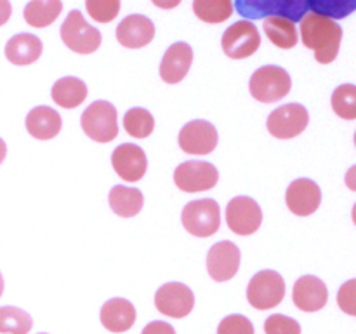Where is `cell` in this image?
<instances>
[{"label": "cell", "instance_id": "6da1fadb", "mask_svg": "<svg viewBox=\"0 0 356 334\" xmlns=\"http://www.w3.org/2000/svg\"><path fill=\"white\" fill-rule=\"evenodd\" d=\"M299 30L302 44L315 52L316 61L329 65L337 58L343 40V28L332 17L312 10L302 16Z\"/></svg>", "mask_w": 356, "mask_h": 334}, {"label": "cell", "instance_id": "7a4b0ae2", "mask_svg": "<svg viewBox=\"0 0 356 334\" xmlns=\"http://www.w3.org/2000/svg\"><path fill=\"white\" fill-rule=\"evenodd\" d=\"M291 87L292 80L287 70L275 65L261 66L259 70H256L249 84L252 97L261 103H275L284 100L291 93Z\"/></svg>", "mask_w": 356, "mask_h": 334}, {"label": "cell", "instance_id": "3957f363", "mask_svg": "<svg viewBox=\"0 0 356 334\" xmlns=\"http://www.w3.org/2000/svg\"><path fill=\"white\" fill-rule=\"evenodd\" d=\"M181 221L186 232L193 237H212L221 226V209L212 198L193 200L184 205Z\"/></svg>", "mask_w": 356, "mask_h": 334}, {"label": "cell", "instance_id": "277c9868", "mask_svg": "<svg viewBox=\"0 0 356 334\" xmlns=\"http://www.w3.org/2000/svg\"><path fill=\"white\" fill-rule=\"evenodd\" d=\"M82 129L92 141L110 143L117 138V108L108 101H94L82 113Z\"/></svg>", "mask_w": 356, "mask_h": 334}, {"label": "cell", "instance_id": "5b68a950", "mask_svg": "<svg viewBox=\"0 0 356 334\" xmlns=\"http://www.w3.org/2000/svg\"><path fill=\"white\" fill-rule=\"evenodd\" d=\"M61 38L68 49L79 54H90L97 51L101 45V33L94 26H90L76 9L70 10L65 23L61 26Z\"/></svg>", "mask_w": 356, "mask_h": 334}, {"label": "cell", "instance_id": "8992f818", "mask_svg": "<svg viewBox=\"0 0 356 334\" xmlns=\"http://www.w3.org/2000/svg\"><path fill=\"white\" fill-rule=\"evenodd\" d=\"M285 296V282L278 271H257L247 287V299L256 310H270L282 303Z\"/></svg>", "mask_w": 356, "mask_h": 334}, {"label": "cell", "instance_id": "52a82bcc", "mask_svg": "<svg viewBox=\"0 0 356 334\" xmlns=\"http://www.w3.org/2000/svg\"><path fill=\"white\" fill-rule=\"evenodd\" d=\"M222 51L232 59H245L256 54L261 45V35L256 24L240 19L226 28L221 38Z\"/></svg>", "mask_w": 356, "mask_h": 334}, {"label": "cell", "instance_id": "ba28073f", "mask_svg": "<svg viewBox=\"0 0 356 334\" xmlns=\"http://www.w3.org/2000/svg\"><path fill=\"white\" fill-rule=\"evenodd\" d=\"M219 181V170L211 162L188 160L174 170V183L181 191L198 193L214 188Z\"/></svg>", "mask_w": 356, "mask_h": 334}, {"label": "cell", "instance_id": "9c48e42d", "mask_svg": "<svg viewBox=\"0 0 356 334\" xmlns=\"http://www.w3.org/2000/svg\"><path fill=\"white\" fill-rule=\"evenodd\" d=\"M226 223L229 230L236 235H252L261 228L263 223V211L259 204L252 197H240L232 198L226 207Z\"/></svg>", "mask_w": 356, "mask_h": 334}, {"label": "cell", "instance_id": "30bf717a", "mask_svg": "<svg viewBox=\"0 0 356 334\" xmlns=\"http://www.w3.org/2000/svg\"><path fill=\"white\" fill-rule=\"evenodd\" d=\"M309 115L302 104L289 103L277 108L268 117V131L277 139H291L308 127Z\"/></svg>", "mask_w": 356, "mask_h": 334}, {"label": "cell", "instance_id": "8fae6325", "mask_svg": "<svg viewBox=\"0 0 356 334\" xmlns=\"http://www.w3.org/2000/svg\"><path fill=\"white\" fill-rule=\"evenodd\" d=\"M155 306L160 313L172 319H183L191 313L195 306V294L188 285L181 282L163 284L155 294Z\"/></svg>", "mask_w": 356, "mask_h": 334}, {"label": "cell", "instance_id": "7c38bea8", "mask_svg": "<svg viewBox=\"0 0 356 334\" xmlns=\"http://www.w3.org/2000/svg\"><path fill=\"white\" fill-rule=\"evenodd\" d=\"M218 131L207 120H191L181 129L179 146L190 155H209L218 146Z\"/></svg>", "mask_w": 356, "mask_h": 334}, {"label": "cell", "instance_id": "4fadbf2b", "mask_svg": "<svg viewBox=\"0 0 356 334\" xmlns=\"http://www.w3.org/2000/svg\"><path fill=\"white\" fill-rule=\"evenodd\" d=\"M111 166L115 173L127 183H136L143 180L148 167V159L145 155V150L132 143H124L117 146L111 155Z\"/></svg>", "mask_w": 356, "mask_h": 334}, {"label": "cell", "instance_id": "5bb4252c", "mask_svg": "<svg viewBox=\"0 0 356 334\" xmlns=\"http://www.w3.org/2000/svg\"><path fill=\"white\" fill-rule=\"evenodd\" d=\"M240 268V249L233 242L222 240L214 244L207 254V271L216 282H226Z\"/></svg>", "mask_w": 356, "mask_h": 334}, {"label": "cell", "instance_id": "9a60e30c", "mask_svg": "<svg viewBox=\"0 0 356 334\" xmlns=\"http://www.w3.org/2000/svg\"><path fill=\"white\" fill-rule=\"evenodd\" d=\"M285 202L296 216H309L322 204V190L313 180L301 177L289 184Z\"/></svg>", "mask_w": 356, "mask_h": 334}, {"label": "cell", "instance_id": "2e32d148", "mask_svg": "<svg viewBox=\"0 0 356 334\" xmlns=\"http://www.w3.org/2000/svg\"><path fill=\"white\" fill-rule=\"evenodd\" d=\"M155 37V24L143 14H131L117 26V40L127 49H141Z\"/></svg>", "mask_w": 356, "mask_h": 334}, {"label": "cell", "instance_id": "e0dca14e", "mask_svg": "<svg viewBox=\"0 0 356 334\" xmlns=\"http://www.w3.org/2000/svg\"><path fill=\"white\" fill-rule=\"evenodd\" d=\"M294 305L302 312H318L329 301V291L323 280L315 275H305L294 284Z\"/></svg>", "mask_w": 356, "mask_h": 334}, {"label": "cell", "instance_id": "ac0fdd59", "mask_svg": "<svg viewBox=\"0 0 356 334\" xmlns=\"http://www.w3.org/2000/svg\"><path fill=\"white\" fill-rule=\"evenodd\" d=\"M193 63V51L186 42H176L170 45L160 61V77L167 84H177L188 75Z\"/></svg>", "mask_w": 356, "mask_h": 334}, {"label": "cell", "instance_id": "d6986e66", "mask_svg": "<svg viewBox=\"0 0 356 334\" xmlns=\"http://www.w3.org/2000/svg\"><path fill=\"white\" fill-rule=\"evenodd\" d=\"M101 324L110 333H125L136 324V308L129 299L113 298L101 308Z\"/></svg>", "mask_w": 356, "mask_h": 334}, {"label": "cell", "instance_id": "ffe728a7", "mask_svg": "<svg viewBox=\"0 0 356 334\" xmlns=\"http://www.w3.org/2000/svg\"><path fill=\"white\" fill-rule=\"evenodd\" d=\"M42 40L33 33H17L6 44V58L17 66L35 63L42 56Z\"/></svg>", "mask_w": 356, "mask_h": 334}, {"label": "cell", "instance_id": "44dd1931", "mask_svg": "<svg viewBox=\"0 0 356 334\" xmlns=\"http://www.w3.org/2000/svg\"><path fill=\"white\" fill-rule=\"evenodd\" d=\"M61 125V115L51 106H37L26 115V131L40 141H47L58 136Z\"/></svg>", "mask_w": 356, "mask_h": 334}, {"label": "cell", "instance_id": "7402d4cb", "mask_svg": "<svg viewBox=\"0 0 356 334\" xmlns=\"http://www.w3.org/2000/svg\"><path fill=\"white\" fill-rule=\"evenodd\" d=\"M263 28L271 44H275L277 47L292 49L298 44V28H296L294 21L289 19V17L280 16V14H271V16L264 17Z\"/></svg>", "mask_w": 356, "mask_h": 334}, {"label": "cell", "instance_id": "603a6c76", "mask_svg": "<svg viewBox=\"0 0 356 334\" xmlns=\"http://www.w3.org/2000/svg\"><path fill=\"white\" fill-rule=\"evenodd\" d=\"M52 100L61 108L80 106L87 97V86L76 77H63L52 86Z\"/></svg>", "mask_w": 356, "mask_h": 334}, {"label": "cell", "instance_id": "cb8c5ba5", "mask_svg": "<svg viewBox=\"0 0 356 334\" xmlns=\"http://www.w3.org/2000/svg\"><path fill=\"white\" fill-rule=\"evenodd\" d=\"M108 202H110L111 211L117 216L132 218V216L139 214V211L143 209V204H145V198H143L141 190H138V188L118 184V186L111 188Z\"/></svg>", "mask_w": 356, "mask_h": 334}, {"label": "cell", "instance_id": "d4e9b609", "mask_svg": "<svg viewBox=\"0 0 356 334\" xmlns=\"http://www.w3.org/2000/svg\"><path fill=\"white\" fill-rule=\"evenodd\" d=\"M63 10L59 0H44V2H28L23 10L24 21L33 28H45L54 23Z\"/></svg>", "mask_w": 356, "mask_h": 334}, {"label": "cell", "instance_id": "484cf974", "mask_svg": "<svg viewBox=\"0 0 356 334\" xmlns=\"http://www.w3.org/2000/svg\"><path fill=\"white\" fill-rule=\"evenodd\" d=\"M33 327L30 313L16 306L0 308V333L2 334H28Z\"/></svg>", "mask_w": 356, "mask_h": 334}, {"label": "cell", "instance_id": "4316f807", "mask_svg": "<svg viewBox=\"0 0 356 334\" xmlns=\"http://www.w3.org/2000/svg\"><path fill=\"white\" fill-rule=\"evenodd\" d=\"M193 13L205 23H222L233 14V3L229 0H197L193 2Z\"/></svg>", "mask_w": 356, "mask_h": 334}, {"label": "cell", "instance_id": "83f0119b", "mask_svg": "<svg viewBox=\"0 0 356 334\" xmlns=\"http://www.w3.org/2000/svg\"><path fill=\"white\" fill-rule=\"evenodd\" d=\"M124 127L132 138L145 139L155 129V118L145 108H131L124 117Z\"/></svg>", "mask_w": 356, "mask_h": 334}, {"label": "cell", "instance_id": "f1b7e54d", "mask_svg": "<svg viewBox=\"0 0 356 334\" xmlns=\"http://www.w3.org/2000/svg\"><path fill=\"white\" fill-rule=\"evenodd\" d=\"M332 110L344 120H356V86L343 84L334 90Z\"/></svg>", "mask_w": 356, "mask_h": 334}, {"label": "cell", "instance_id": "f546056e", "mask_svg": "<svg viewBox=\"0 0 356 334\" xmlns=\"http://www.w3.org/2000/svg\"><path fill=\"white\" fill-rule=\"evenodd\" d=\"M86 9L97 23H110L118 16L120 2L118 0H97V2L89 0V2H86Z\"/></svg>", "mask_w": 356, "mask_h": 334}, {"label": "cell", "instance_id": "4dcf8cb0", "mask_svg": "<svg viewBox=\"0 0 356 334\" xmlns=\"http://www.w3.org/2000/svg\"><path fill=\"white\" fill-rule=\"evenodd\" d=\"M264 333L266 334H301V326L298 320L291 319L282 313L270 315L264 322Z\"/></svg>", "mask_w": 356, "mask_h": 334}, {"label": "cell", "instance_id": "1f68e13d", "mask_svg": "<svg viewBox=\"0 0 356 334\" xmlns=\"http://www.w3.org/2000/svg\"><path fill=\"white\" fill-rule=\"evenodd\" d=\"M218 334H254V326L247 317L233 313L219 322Z\"/></svg>", "mask_w": 356, "mask_h": 334}, {"label": "cell", "instance_id": "d6a6232c", "mask_svg": "<svg viewBox=\"0 0 356 334\" xmlns=\"http://www.w3.org/2000/svg\"><path fill=\"white\" fill-rule=\"evenodd\" d=\"M337 305L348 315L356 317V278L344 282L337 292Z\"/></svg>", "mask_w": 356, "mask_h": 334}, {"label": "cell", "instance_id": "836d02e7", "mask_svg": "<svg viewBox=\"0 0 356 334\" xmlns=\"http://www.w3.org/2000/svg\"><path fill=\"white\" fill-rule=\"evenodd\" d=\"M141 334H176V331L170 324L162 322V320H153L143 329Z\"/></svg>", "mask_w": 356, "mask_h": 334}, {"label": "cell", "instance_id": "e575fe53", "mask_svg": "<svg viewBox=\"0 0 356 334\" xmlns=\"http://www.w3.org/2000/svg\"><path fill=\"white\" fill-rule=\"evenodd\" d=\"M10 14H13V7H10V3L6 2V0H0V26H3V24L9 21Z\"/></svg>", "mask_w": 356, "mask_h": 334}, {"label": "cell", "instance_id": "d590c367", "mask_svg": "<svg viewBox=\"0 0 356 334\" xmlns=\"http://www.w3.org/2000/svg\"><path fill=\"white\" fill-rule=\"evenodd\" d=\"M344 181H346V186L350 188L351 191H356V166L351 167V169H348Z\"/></svg>", "mask_w": 356, "mask_h": 334}, {"label": "cell", "instance_id": "8d00e7d4", "mask_svg": "<svg viewBox=\"0 0 356 334\" xmlns=\"http://www.w3.org/2000/svg\"><path fill=\"white\" fill-rule=\"evenodd\" d=\"M6 155H7V145H6V141H3V139L0 138V164L3 162Z\"/></svg>", "mask_w": 356, "mask_h": 334}, {"label": "cell", "instance_id": "74e56055", "mask_svg": "<svg viewBox=\"0 0 356 334\" xmlns=\"http://www.w3.org/2000/svg\"><path fill=\"white\" fill-rule=\"evenodd\" d=\"M155 6H159V7H176V6H179V2H170V3H162V2H155Z\"/></svg>", "mask_w": 356, "mask_h": 334}, {"label": "cell", "instance_id": "f35d334b", "mask_svg": "<svg viewBox=\"0 0 356 334\" xmlns=\"http://www.w3.org/2000/svg\"><path fill=\"white\" fill-rule=\"evenodd\" d=\"M2 292H3V277L2 273H0V296H2Z\"/></svg>", "mask_w": 356, "mask_h": 334}, {"label": "cell", "instance_id": "ab89813d", "mask_svg": "<svg viewBox=\"0 0 356 334\" xmlns=\"http://www.w3.org/2000/svg\"><path fill=\"white\" fill-rule=\"evenodd\" d=\"M351 216H353V223L356 225V204L353 205V212H351Z\"/></svg>", "mask_w": 356, "mask_h": 334}, {"label": "cell", "instance_id": "60d3db41", "mask_svg": "<svg viewBox=\"0 0 356 334\" xmlns=\"http://www.w3.org/2000/svg\"><path fill=\"white\" fill-rule=\"evenodd\" d=\"M355 146H356V132H355Z\"/></svg>", "mask_w": 356, "mask_h": 334}, {"label": "cell", "instance_id": "b9f144b4", "mask_svg": "<svg viewBox=\"0 0 356 334\" xmlns=\"http://www.w3.org/2000/svg\"><path fill=\"white\" fill-rule=\"evenodd\" d=\"M38 334H47V333H38Z\"/></svg>", "mask_w": 356, "mask_h": 334}]
</instances>
